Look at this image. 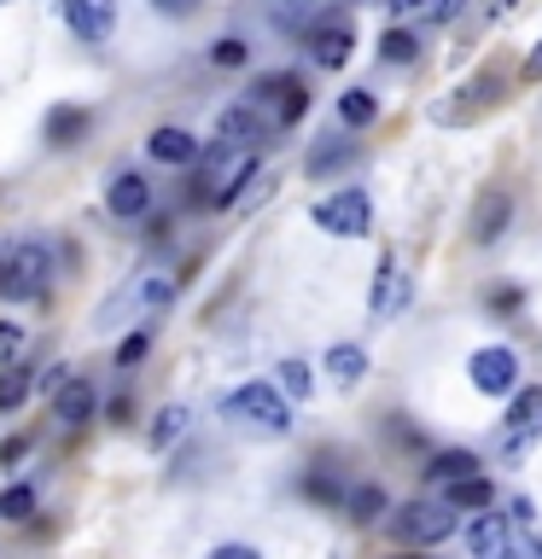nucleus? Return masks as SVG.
Segmentation results:
<instances>
[{"label": "nucleus", "instance_id": "5", "mask_svg": "<svg viewBox=\"0 0 542 559\" xmlns=\"http://www.w3.org/2000/svg\"><path fill=\"white\" fill-rule=\"evenodd\" d=\"M251 181H257V152H222L216 146V164H210L204 181H199V204L227 210Z\"/></svg>", "mask_w": 542, "mask_h": 559}, {"label": "nucleus", "instance_id": "45", "mask_svg": "<svg viewBox=\"0 0 542 559\" xmlns=\"http://www.w3.org/2000/svg\"><path fill=\"white\" fill-rule=\"evenodd\" d=\"M537 554H542V542H537Z\"/></svg>", "mask_w": 542, "mask_h": 559}, {"label": "nucleus", "instance_id": "3", "mask_svg": "<svg viewBox=\"0 0 542 559\" xmlns=\"http://www.w3.org/2000/svg\"><path fill=\"white\" fill-rule=\"evenodd\" d=\"M309 222L332 239H362L367 227H374V199H367L362 187H339V192H327V199L309 204Z\"/></svg>", "mask_w": 542, "mask_h": 559}, {"label": "nucleus", "instance_id": "26", "mask_svg": "<svg viewBox=\"0 0 542 559\" xmlns=\"http://www.w3.org/2000/svg\"><path fill=\"white\" fill-rule=\"evenodd\" d=\"M379 59H385V64H414V59H420V35H414V29H385Z\"/></svg>", "mask_w": 542, "mask_h": 559}, {"label": "nucleus", "instance_id": "14", "mask_svg": "<svg viewBox=\"0 0 542 559\" xmlns=\"http://www.w3.org/2000/svg\"><path fill=\"white\" fill-rule=\"evenodd\" d=\"M94 408H99V396H94V384L87 379H70L64 391H52V419H59V426H87V419H94Z\"/></svg>", "mask_w": 542, "mask_h": 559}, {"label": "nucleus", "instance_id": "44", "mask_svg": "<svg viewBox=\"0 0 542 559\" xmlns=\"http://www.w3.org/2000/svg\"><path fill=\"white\" fill-rule=\"evenodd\" d=\"M397 559H420V554H397Z\"/></svg>", "mask_w": 542, "mask_h": 559}, {"label": "nucleus", "instance_id": "20", "mask_svg": "<svg viewBox=\"0 0 542 559\" xmlns=\"http://www.w3.org/2000/svg\"><path fill=\"white\" fill-rule=\"evenodd\" d=\"M350 157H356V140H344V134H327L321 140V146H315L309 152V181H327V175H339L344 164H350Z\"/></svg>", "mask_w": 542, "mask_h": 559}, {"label": "nucleus", "instance_id": "2", "mask_svg": "<svg viewBox=\"0 0 542 559\" xmlns=\"http://www.w3.org/2000/svg\"><path fill=\"white\" fill-rule=\"evenodd\" d=\"M222 414L239 419V426H251V431H262V437H286V431H292V402H286V391H280V384H269V379L239 384V391L222 402Z\"/></svg>", "mask_w": 542, "mask_h": 559}, {"label": "nucleus", "instance_id": "28", "mask_svg": "<svg viewBox=\"0 0 542 559\" xmlns=\"http://www.w3.org/2000/svg\"><path fill=\"white\" fill-rule=\"evenodd\" d=\"M187 419H192V414L181 408V402H175V408H164V414H157V426L146 431V443H152L157 454H164V449L175 443V437H181V431H187Z\"/></svg>", "mask_w": 542, "mask_h": 559}, {"label": "nucleus", "instance_id": "9", "mask_svg": "<svg viewBox=\"0 0 542 559\" xmlns=\"http://www.w3.org/2000/svg\"><path fill=\"white\" fill-rule=\"evenodd\" d=\"M64 24H70L76 41L105 47L111 29H117V0H64Z\"/></svg>", "mask_w": 542, "mask_h": 559}, {"label": "nucleus", "instance_id": "24", "mask_svg": "<svg viewBox=\"0 0 542 559\" xmlns=\"http://www.w3.org/2000/svg\"><path fill=\"white\" fill-rule=\"evenodd\" d=\"M30 391H35L30 367H7V373H0V414H17L30 402Z\"/></svg>", "mask_w": 542, "mask_h": 559}, {"label": "nucleus", "instance_id": "39", "mask_svg": "<svg viewBox=\"0 0 542 559\" xmlns=\"http://www.w3.org/2000/svg\"><path fill=\"white\" fill-rule=\"evenodd\" d=\"M426 12V0H391V17H420Z\"/></svg>", "mask_w": 542, "mask_h": 559}, {"label": "nucleus", "instance_id": "15", "mask_svg": "<svg viewBox=\"0 0 542 559\" xmlns=\"http://www.w3.org/2000/svg\"><path fill=\"white\" fill-rule=\"evenodd\" d=\"M146 152L157 157V164H169V169H187L192 157H199V140H192L187 129H175V122H164V129H152Z\"/></svg>", "mask_w": 542, "mask_h": 559}, {"label": "nucleus", "instance_id": "11", "mask_svg": "<svg viewBox=\"0 0 542 559\" xmlns=\"http://www.w3.org/2000/svg\"><path fill=\"white\" fill-rule=\"evenodd\" d=\"M262 140V111L251 99H239V105H222V117H216V146L222 152H251Z\"/></svg>", "mask_w": 542, "mask_h": 559}, {"label": "nucleus", "instance_id": "22", "mask_svg": "<svg viewBox=\"0 0 542 559\" xmlns=\"http://www.w3.org/2000/svg\"><path fill=\"white\" fill-rule=\"evenodd\" d=\"M362 373H367V356L356 344H332L327 349V379L332 384H344V391H350V384H362Z\"/></svg>", "mask_w": 542, "mask_h": 559}, {"label": "nucleus", "instance_id": "7", "mask_svg": "<svg viewBox=\"0 0 542 559\" xmlns=\"http://www.w3.org/2000/svg\"><path fill=\"white\" fill-rule=\"evenodd\" d=\"M537 437H542V384H525V391H514V402H507L502 454H507V461H519V454L531 449Z\"/></svg>", "mask_w": 542, "mask_h": 559}, {"label": "nucleus", "instance_id": "40", "mask_svg": "<svg viewBox=\"0 0 542 559\" xmlns=\"http://www.w3.org/2000/svg\"><path fill=\"white\" fill-rule=\"evenodd\" d=\"M129 414H134V402H129V396H117V402H111V426H122Z\"/></svg>", "mask_w": 542, "mask_h": 559}, {"label": "nucleus", "instance_id": "18", "mask_svg": "<svg viewBox=\"0 0 542 559\" xmlns=\"http://www.w3.org/2000/svg\"><path fill=\"white\" fill-rule=\"evenodd\" d=\"M409 297H414L409 274H397V262H379V286H374V314L379 321H391L397 309H409Z\"/></svg>", "mask_w": 542, "mask_h": 559}, {"label": "nucleus", "instance_id": "10", "mask_svg": "<svg viewBox=\"0 0 542 559\" xmlns=\"http://www.w3.org/2000/svg\"><path fill=\"white\" fill-rule=\"evenodd\" d=\"M304 41H309V59L321 64V70H344L350 64V47H356V29H350L344 17H321Z\"/></svg>", "mask_w": 542, "mask_h": 559}, {"label": "nucleus", "instance_id": "23", "mask_svg": "<svg viewBox=\"0 0 542 559\" xmlns=\"http://www.w3.org/2000/svg\"><path fill=\"white\" fill-rule=\"evenodd\" d=\"M444 501L455 507V513H490V507H496V489H490L484 478H467V484H449Z\"/></svg>", "mask_w": 542, "mask_h": 559}, {"label": "nucleus", "instance_id": "12", "mask_svg": "<svg viewBox=\"0 0 542 559\" xmlns=\"http://www.w3.org/2000/svg\"><path fill=\"white\" fill-rule=\"evenodd\" d=\"M105 204H111V216H117V222L146 216V210H152V187H146V175L117 169V175H111V187H105Z\"/></svg>", "mask_w": 542, "mask_h": 559}, {"label": "nucleus", "instance_id": "30", "mask_svg": "<svg viewBox=\"0 0 542 559\" xmlns=\"http://www.w3.org/2000/svg\"><path fill=\"white\" fill-rule=\"evenodd\" d=\"M35 513V489L30 484H12V489H0V519H30Z\"/></svg>", "mask_w": 542, "mask_h": 559}, {"label": "nucleus", "instance_id": "43", "mask_svg": "<svg viewBox=\"0 0 542 559\" xmlns=\"http://www.w3.org/2000/svg\"><path fill=\"white\" fill-rule=\"evenodd\" d=\"M531 76H542V47L531 52Z\"/></svg>", "mask_w": 542, "mask_h": 559}, {"label": "nucleus", "instance_id": "19", "mask_svg": "<svg viewBox=\"0 0 542 559\" xmlns=\"http://www.w3.org/2000/svg\"><path fill=\"white\" fill-rule=\"evenodd\" d=\"M321 7L327 0H269V17H274V29H286V35H309L321 24Z\"/></svg>", "mask_w": 542, "mask_h": 559}, {"label": "nucleus", "instance_id": "31", "mask_svg": "<svg viewBox=\"0 0 542 559\" xmlns=\"http://www.w3.org/2000/svg\"><path fill=\"white\" fill-rule=\"evenodd\" d=\"M304 111H309V87H304V82L292 76L286 87H280V122H286V129H292V122L304 117Z\"/></svg>", "mask_w": 542, "mask_h": 559}, {"label": "nucleus", "instance_id": "35", "mask_svg": "<svg viewBox=\"0 0 542 559\" xmlns=\"http://www.w3.org/2000/svg\"><path fill=\"white\" fill-rule=\"evenodd\" d=\"M146 349H152V338H146V332H129V338L117 344V367H134V361H146Z\"/></svg>", "mask_w": 542, "mask_h": 559}, {"label": "nucleus", "instance_id": "27", "mask_svg": "<svg viewBox=\"0 0 542 559\" xmlns=\"http://www.w3.org/2000/svg\"><path fill=\"white\" fill-rule=\"evenodd\" d=\"M339 117L350 122V129H367V122L379 117V105H374L367 87H350V94H339Z\"/></svg>", "mask_w": 542, "mask_h": 559}, {"label": "nucleus", "instance_id": "42", "mask_svg": "<svg viewBox=\"0 0 542 559\" xmlns=\"http://www.w3.org/2000/svg\"><path fill=\"white\" fill-rule=\"evenodd\" d=\"M514 12V0H490V17H507Z\"/></svg>", "mask_w": 542, "mask_h": 559}, {"label": "nucleus", "instance_id": "33", "mask_svg": "<svg viewBox=\"0 0 542 559\" xmlns=\"http://www.w3.org/2000/svg\"><path fill=\"white\" fill-rule=\"evenodd\" d=\"M210 59H216L222 70H239L245 59H251V47H245V41H239V35H222V41H216V47H210Z\"/></svg>", "mask_w": 542, "mask_h": 559}, {"label": "nucleus", "instance_id": "17", "mask_svg": "<svg viewBox=\"0 0 542 559\" xmlns=\"http://www.w3.org/2000/svg\"><path fill=\"white\" fill-rule=\"evenodd\" d=\"M467 478H479V454H472V449H444V454H432L426 484L449 489V484H467Z\"/></svg>", "mask_w": 542, "mask_h": 559}, {"label": "nucleus", "instance_id": "25", "mask_svg": "<svg viewBox=\"0 0 542 559\" xmlns=\"http://www.w3.org/2000/svg\"><path fill=\"white\" fill-rule=\"evenodd\" d=\"M87 129V111H76V105H59V111L47 117V146H70Z\"/></svg>", "mask_w": 542, "mask_h": 559}, {"label": "nucleus", "instance_id": "29", "mask_svg": "<svg viewBox=\"0 0 542 559\" xmlns=\"http://www.w3.org/2000/svg\"><path fill=\"white\" fill-rule=\"evenodd\" d=\"M280 391H286V402H304L309 391H315V373H309V367L304 361H280Z\"/></svg>", "mask_w": 542, "mask_h": 559}, {"label": "nucleus", "instance_id": "16", "mask_svg": "<svg viewBox=\"0 0 542 559\" xmlns=\"http://www.w3.org/2000/svg\"><path fill=\"white\" fill-rule=\"evenodd\" d=\"M507 216H514V199H507V192H484L479 210H472V245H496Z\"/></svg>", "mask_w": 542, "mask_h": 559}, {"label": "nucleus", "instance_id": "1", "mask_svg": "<svg viewBox=\"0 0 542 559\" xmlns=\"http://www.w3.org/2000/svg\"><path fill=\"white\" fill-rule=\"evenodd\" d=\"M52 274H59V251H52L47 239H12L0 245V297L7 304H24V297H42L52 286Z\"/></svg>", "mask_w": 542, "mask_h": 559}, {"label": "nucleus", "instance_id": "37", "mask_svg": "<svg viewBox=\"0 0 542 559\" xmlns=\"http://www.w3.org/2000/svg\"><path fill=\"white\" fill-rule=\"evenodd\" d=\"M24 454H30V437H7V443H0V466L24 461Z\"/></svg>", "mask_w": 542, "mask_h": 559}, {"label": "nucleus", "instance_id": "36", "mask_svg": "<svg viewBox=\"0 0 542 559\" xmlns=\"http://www.w3.org/2000/svg\"><path fill=\"white\" fill-rule=\"evenodd\" d=\"M461 12H467V0H426V17H437V24H449Z\"/></svg>", "mask_w": 542, "mask_h": 559}, {"label": "nucleus", "instance_id": "6", "mask_svg": "<svg viewBox=\"0 0 542 559\" xmlns=\"http://www.w3.org/2000/svg\"><path fill=\"white\" fill-rule=\"evenodd\" d=\"M169 297H175V280H169V269H146V274H140L129 292H117L111 304L99 309V326H111L117 314H122V321H134V314H152V309H164Z\"/></svg>", "mask_w": 542, "mask_h": 559}, {"label": "nucleus", "instance_id": "38", "mask_svg": "<svg viewBox=\"0 0 542 559\" xmlns=\"http://www.w3.org/2000/svg\"><path fill=\"white\" fill-rule=\"evenodd\" d=\"M210 559H262V554H257V548H245V542H222V548L210 554Z\"/></svg>", "mask_w": 542, "mask_h": 559}, {"label": "nucleus", "instance_id": "8", "mask_svg": "<svg viewBox=\"0 0 542 559\" xmlns=\"http://www.w3.org/2000/svg\"><path fill=\"white\" fill-rule=\"evenodd\" d=\"M467 373H472V391H484V396H514V391H519V356H514L507 344L472 349Z\"/></svg>", "mask_w": 542, "mask_h": 559}, {"label": "nucleus", "instance_id": "13", "mask_svg": "<svg viewBox=\"0 0 542 559\" xmlns=\"http://www.w3.org/2000/svg\"><path fill=\"white\" fill-rule=\"evenodd\" d=\"M507 542H514V519L507 513H479V524L467 531V548H472V559H507Z\"/></svg>", "mask_w": 542, "mask_h": 559}, {"label": "nucleus", "instance_id": "4", "mask_svg": "<svg viewBox=\"0 0 542 559\" xmlns=\"http://www.w3.org/2000/svg\"><path fill=\"white\" fill-rule=\"evenodd\" d=\"M391 536L402 548H432V542L455 536V507L449 501H402L391 513Z\"/></svg>", "mask_w": 542, "mask_h": 559}, {"label": "nucleus", "instance_id": "21", "mask_svg": "<svg viewBox=\"0 0 542 559\" xmlns=\"http://www.w3.org/2000/svg\"><path fill=\"white\" fill-rule=\"evenodd\" d=\"M385 513H391V501H385L379 484H356V489L344 496V519H350V524H379Z\"/></svg>", "mask_w": 542, "mask_h": 559}, {"label": "nucleus", "instance_id": "32", "mask_svg": "<svg viewBox=\"0 0 542 559\" xmlns=\"http://www.w3.org/2000/svg\"><path fill=\"white\" fill-rule=\"evenodd\" d=\"M304 496L321 501V507H344L350 489H339V478H332V472H321V478H304Z\"/></svg>", "mask_w": 542, "mask_h": 559}, {"label": "nucleus", "instance_id": "34", "mask_svg": "<svg viewBox=\"0 0 542 559\" xmlns=\"http://www.w3.org/2000/svg\"><path fill=\"white\" fill-rule=\"evenodd\" d=\"M24 344H30V326H17V321H0V361H12Z\"/></svg>", "mask_w": 542, "mask_h": 559}, {"label": "nucleus", "instance_id": "41", "mask_svg": "<svg viewBox=\"0 0 542 559\" xmlns=\"http://www.w3.org/2000/svg\"><path fill=\"white\" fill-rule=\"evenodd\" d=\"M157 7H164V12H192L199 0H157Z\"/></svg>", "mask_w": 542, "mask_h": 559}]
</instances>
